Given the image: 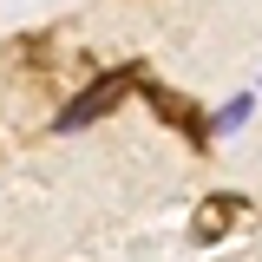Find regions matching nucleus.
Segmentation results:
<instances>
[{
	"label": "nucleus",
	"mask_w": 262,
	"mask_h": 262,
	"mask_svg": "<svg viewBox=\"0 0 262 262\" xmlns=\"http://www.w3.org/2000/svg\"><path fill=\"white\" fill-rule=\"evenodd\" d=\"M125 85H131L125 72H105V79H92V85H85V92H79V98H72V105L59 112V118H53V131L66 138V131H85V125H98V118H105V112H112V105L125 98Z\"/></svg>",
	"instance_id": "1"
},
{
	"label": "nucleus",
	"mask_w": 262,
	"mask_h": 262,
	"mask_svg": "<svg viewBox=\"0 0 262 262\" xmlns=\"http://www.w3.org/2000/svg\"><path fill=\"white\" fill-rule=\"evenodd\" d=\"M249 112H256V92H236V98H223V105H216V112H210V138H229V131H243L249 125Z\"/></svg>",
	"instance_id": "2"
},
{
	"label": "nucleus",
	"mask_w": 262,
	"mask_h": 262,
	"mask_svg": "<svg viewBox=\"0 0 262 262\" xmlns=\"http://www.w3.org/2000/svg\"><path fill=\"white\" fill-rule=\"evenodd\" d=\"M229 216H236V203H210V210L196 216V243H216V229H223Z\"/></svg>",
	"instance_id": "3"
}]
</instances>
